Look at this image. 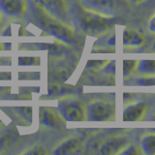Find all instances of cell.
<instances>
[{"label": "cell", "mask_w": 155, "mask_h": 155, "mask_svg": "<svg viewBox=\"0 0 155 155\" xmlns=\"http://www.w3.org/2000/svg\"><path fill=\"white\" fill-rule=\"evenodd\" d=\"M58 111L67 121H82L85 119V110L81 102L64 98L58 101Z\"/></svg>", "instance_id": "obj_3"}, {"label": "cell", "mask_w": 155, "mask_h": 155, "mask_svg": "<svg viewBox=\"0 0 155 155\" xmlns=\"http://www.w3.org/2000/svg\"><path fill=\"white\" fill-rule=\"evenodd\" d=\"M2 46H3V44H0V50H2V48H3Z\"/></svg>", "instance_id": "obj_27"}, {"label": "cell", "mask_w": 155, "mask_h": 155, "mask_svg": "<svg viewBox=\"0 0 155 155\" xmlns=\"http://www.w3.org/2000/svg\"><path fill=\"white\" fill-rule=\"evenodd\" d=\"M143 37L142 34L135 30H126L123 32V45L126 47H138L143 43Z\"/></svg>", "instance_id": "obj_12"}, {"label": "cell", "mask_w": 155, "mask_h": 155, "mask_svg": "<svg viewBox=\"0 0 155 155\" xmlns=\"http://www.w3.org/2000/svg\"><path fill=\"white\" fill-rule=\"evenodd\" d=\"M48 152L46 151V149L43 147H39V145H36V147H32L31 149L27 150V151L24 152V154H31V155H41V154H47Z\"/></svg>", "instance_id": "obj_18"}, {"label": "cell", "mask_w": 155, "mask_h": 155, "mask_svg": "<svg viewBox=\"0 0 155 155\" xmlns=\"http://www.w3.org/2000/svg\"><path fill=\"white\" fill-rule=\"evenodd\" d=\"M34 2L51 16L69 24L70 16L66 0H34Z\"/></svg>", "instance_id": "obj_4"}, {"label": "cell", "mask_w": 155, "mask_h": 155, "mask_svg": "<svg viewBox=\"0 0 155 155\" xmlns=\"http://www.w3.org/2000/svg\"><path fill=\"white\" fill-rule=\"evenodd\" d=\"M145 110V105L143 103H137L127 107L123 111L124 121H136L142 118Z\"/></svg>", "instance_id": "obj_11"}, {"label": "cell", "mask_w": 155, "mask_h": 155, "mask_svg": "<svg viewBox=\"0 0 155 155\" xmlns=\"http://www.w3.org/2000/svg\"><path fill=\"white\" fill-rule=\"evenodd\" d=\"M26 11H28L29 21L42 31L65 44H72L75 42L74 30L69 24L62 22L45 12L34 2V0H29L27 2Z\"/></svg>", "instance_id": "obj_1"}, {"label": "cell", "mask_w": 155, "mask_h": 155, "mask_svg": "<svg viewBox=\"0 0 155 155\" xmlns=\"http://www.w3.org/2000/svg\"><path fill=\"white\" fill-rule=\"evenodd\" d=\"M107 61H101V60H91V61H88L87 63L86 67L87 68H98V67H101L103 66L104 64H106Z\"/></svg>", "instance_id": "obj_19"}, {"label": "cell", "mask_w": 155, "mask_h": 155, "mask_svg": "<svg viewBox=\"0 0 155 155\" xmlns=\"http://www.w3.org/2000/svg\"><path fill=\"white\" fill-rule=\"evenodd\" d=\"M6 61H10V62H11V59H10V58L0 57V65H5V64H8V63H6ZM8 65H9V64H8Z\"/></svg>", "instance_id": "obj_24"}, {"label": "cell", "mask_w": 155, "mask_h": 155, "mask_svg": "<svg viewBox=\"0 0 155 155\" xmlns=\"http://www.w3.org/2000/svg\"><path fill=\"white\" fill-rule=\"evenodd\" d=\"M81 148V142L77 138H70L63 142L56 147V149L52 153L55 155H68L74 154L80 151Z\"/></svg>", "instance_id": "obj_10"}, {"label": "cell", "mask_w": 155, "mask_h": 155, "mask_svg": "<svg viewBox=\"0 0 155 155\" xmlns=\"http://www.w3.org/2000/svg\"><path fill=\"white\" fill-rule=\"evenodd\" d=\"M4 142H5V139L2 137V136H0V149L2 148L3 144H4Z\"/></svg>", "instance_id": "obj_25"}, {"label": "cell", "mask_w": 155, "mask_h": 155, "mask_svg": "<svg viewBox=\"0 0 155 155\" xmlns=\"http://www.w3.org/2000/svg\"><path fill=\"white\" fill-rule=\"evenodd\" d=\"M114 114V106L103 101H95L88 105L86 109L87 119L90 121L109 120Z\"/></svg>", "instance_id": "obj_6"}, {"label": "cell", "mask_w": 155, "mask_h": 155, "mask_svg": "<svg viewBox=\"0 0 155 155\" xmlns=\"http://www.w3.org/2000/svg\"><path fill=\"white\" fill-rule=\"evenodd\" d=\"M140 85H155V79H140L137 81Z\"/></svg>", "instance_id": "obj_20"}, {"label": "cell", "mask_w": 155, "mask_h": 155, "mask_svg": "<svg viewBox=\"0 0 155 155\" xmlns=\"http://www.w3.org/2000/svg\"><path fill=\"white\" fill-rule=\"evenodd\" d=\"M18 115L25 120L26 122L31 124L32 122V108L31 107H18V108H15Z\"/></svg>", "instance_id": "obj_15"}, {"label": "cell", "mask_w": 155, "mask_h": 155, "mask_svg": "<svg viewBox=\"0 0 155 155\" xmlns=\"http://www.w3.org/2000/svg\"><path fill=\"white\" fill-rule=\"evenodd\" d=\"M137 69L140 74L144 76H152L155 75V60L145 59L140 60L137 63Z\"/></svg>", "instance_id": "obj_13"}, {"label": "cell", "mask_w": 155, "mask_h": 155, "mask_svg": "<svg viewBox=\"0 0 155 155\" xmlns=\"http://www.w3.org/2000/svg\"><path fill=\"white\" fill-rule=\"evenodd\" d=\"M121 154H129V155H132V154H137L138 151L137 149H136L135 147H127V149L123 150V151H120Z\"/></svg>", "instance_id": "obj_21"}, {"label": "cell", "mask_w": 155, "mask_h": 155, "mask_svg": "<svg viewBox=\"0 0 155 155\" xmlns=\"http://www.w3.org/2000/svg\"><path fill=\"white\" fill-rule=\"evenodd\" d=\"M128 140L125 137H116L108 140L102 145L100 153L103 155H111L120 153L121 149H123L127 145Z\"/></svg>", "instance_id": "obj_9"}, {"label": "cell", "mask_w": 155, "mask_h": 155, "mask_svg": "<svg viewBox=\"0 0 155 155\" xmlns=\"http://www.w3.org/2000/svg\"><path fill=\"white\" fill-rule=\"evenodd\" d=\"M114 65H115L114 61H110L109 64L107 65V67L105 68V72H107V73H111V74H114Z\"/></svg>", "instance_id": "obj_22"}, {"label": "cell", "mask_w": 155, "mask_h": 155, "mask_svg": "<svg viewBox=\"0 0 155 155\" xmlns=\"http://www.w3.org/2000/svg\"><path fill=\"white\" fill-rule=\"evenodd\" d=\"M40 57H19L18 65L19 66H32L40 64Z\"/></svg>", "instance_id": "obj_16"}, {"label": "cell", "mask_w": 155, "mask_h": 155, "mask_svg": "<svg viewBox=\"0 0 155 155\" xmlns=\"http://www.w3.org/2000/svg\"><path fill=\"white\" fill-rule=\"evenodd\" d=\"M149 29H150V31L155 33V16L150 19V21H149Z\"/></svg>", "instance_id": "obj_23"}, {"label": "cell", "mask_w": 155, "mask_h": 155, "mask_svg": "<svg viewBox=\"0 0 155 155\" xmlns=\"http://www.w3.org/2000/svg\"><path fill=\"white\" fill-rule=\"evenodd\" d=\"M26 9V0H0V12L9 18L21 17Z\"/></svg>", "instance_id": "obj_7"}, {"label": "cell", "mask_w": 155, "mask_h": 155, "mask_svg": "<svg viewBox=\"0 0 155 155\" xmlns=\"http://www.w3.org/2000/svg\"><path fill=\"white\" fill-rule=\"evenodd\" d=\"M0 21H1V12H0Z\"/></svg>", "instance_id": "obj_28"}, {"label": "cell", "mask_w": 155, "mask_h": 155, "mask_svg": "<svg viewBox=\"0 0 155 155\" xmlns=\"http://www.w3.org/2000/svg\"><path fill=\"white\" fill-rule=\"evenodd\" d=\"M137 66L136 60H124L123 61V76L128 77Z\"/></svg>", "instance_id": "obj_17"}, {"label": "cell", "mask_w": 155, "mask_h": 155, "mask_svg": "<svg viewBox=\"0 0 155 155\" xmlns=\"http://www.w3.org/2000/svg\"><path fill=\"white\" fill-rule=\"evenodd\" d=\"M81 6L104 16H113L118 11L121 0H81Z\"/></svg>", "instance_id": "obj_5"}, {"label": "cell", "mask_w": 155, "mask_h": 155, "mask_svg": "<svg viewBox=\"0 0 155 155\" xmlns=\"http://www.w3.org/2000/svg\"><path fill=\"white\" fill-rule=\"evenodd\" d=\"M130 1L133 2V3H140V2L144 1V0H130Z\"/></svg>", "instance_id": "obj_26"}, {"label": "cell", "mask_w": 155, "mask_h": 155, "mask_svg": "<svg viewBox=\"0 0 155 155\" xmlns=\"http://www.w3.org/2000/svg\"><path fill=\"white\" fill-rule=\"evenodd\" d=\"M0 123H2V122H1V120H0Z\"/></svg>", "instance_id": "obj_29"}, {"label": "cell", "mask_w": 155, "mask_h": 155, "mask_svg": "<svg viewBox=\"0 0 155 155\" xmlns=\"http://www.w3.org/2000/svg\"><path fill=\"white\" fill-rule=\"evenodd\" d=\"M40 123L46 127L56 128L63 124L60 117L53 108L50 107H42L40 109Z\"/></svg>", "instance_id": "obj_8"}, {"label": "cell", "mask_w": 155, "mask_h": 155, "mask_svg": "<svg viewBox=\"0 0 155 155\" xmlns=\"http://www.w3.org/2000/svg\"><path fill=\"white\" fill-rule=\"evenodd\" d=\"M73 22L76 27L89 36H101L113 25L114 19L108 16L84 8L81 5L75 4L69 10Z\"/></svg>", "instance_id": "obj_2"}, {"label": "cell", "mask_w": 155, "mask_h": 155, "mask_svg": "<svg viewBox=\"0 0 155 155\" xmlns=\"http://www.w3.org/2000/svg\"><path fill=\"white\" fill-rule=\"evenodd\" d=\"M142 148L145 154L155 155V135H147L142 140Z\"/></svg>", "instance_id": "obj_14"}]
</instances>
